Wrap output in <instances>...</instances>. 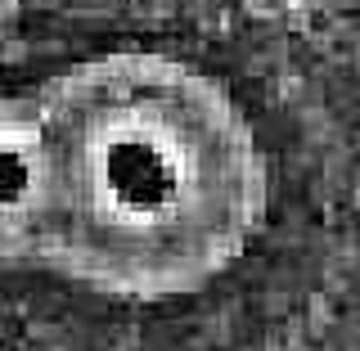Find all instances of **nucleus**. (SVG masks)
<instances>
[{
    "instance_id": "nucleus-1",
    "label": "nucleus",
    "mask_w": 360,
    "mask_h": 351,
    "mask_svg": "<svg viewBox=\"0 0 360 351\" xmlns=\"http://www.w3.org/2000/svg\"><path fill=\"white\" fill-rule=\"evenodd\" d=\"M50 162L45 253L59 279L122 302L207 288L257 239L270 167L217 77L158 50H112L37 95Z\"/></svg>"
},
{
    "instance_id": "nucleus-2",
    "label": "nucleus",
    "mask_w": 360,
    "mask_h": 351,
    "mask_svg": "<svg viewBox=\"0 0 360 351\" xmlns=\"http://www.w3.org/2000/svg\"><path fill=\"white\" fill-rule=\"evenodd\" d=\"M50 162L37 95H0V266H32L45 253Z\"/></svg>"
}]
</instances>
